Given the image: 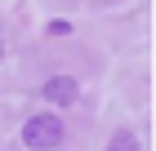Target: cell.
I'll return each mask as SVG.
<instances>
[{
  "mask_svg": "<svg viewBox=\"0 0 156 151\" xmlns=\"http://www.w3.org/2000/svg\"><path fill=\"white\" fill-rule=\"evenodd\" d=\"M62 133H67V129H62V120L54 116V111H40V116H31L23 125V142L31 151H54L62 142Z\"/></svg>",
  "mask_w": 156,
  "mask_h": 151,
  "instance_id": "cell-1",
  "label": "cell"
},
{
  "mask_svg": "<svg viewBox=\"0 0 156 151\" xmlns=\"http://www.w3.org/2000/svg\"><path fill=\"white\" fill-rule=\"evenodd\" d=\"M40 93H45L54 107H67V102H76V98H80V89H76V80H72V76H54V80H49Z\"/></svg>",
  "mask_w": 156,
  "mask_h": 151,
  "instance_id": "cell-2",
  "label": "cell"
},
{
  "mask_svg": "<svg viewBox=\"0 0 156 151\" xmlns=\"http://www.w3.org/2000/svg\"><path fill=\"white\" fill-rule=\"evenodd\" d=\"M107 151H138V138H134L129 129H116L112 142H107Z\"/></svg>",
  "mask_w": 156,
  "mask_h": 151,
  "instance_id": "cell-3",
  "label": "cell"
},
{
  "mask_svg": "<svg viewBox=\"0 0 156 151\" xmlns=\"http://www.w3.org/2000/svg\"><path fill=\"white\" fill-rule=\"evenodd\" d=\"M0 58H5V40H0Z\"/></svg>",
  "mask_w": 156,
  "mask_h": 151,
  "instance_id": "cell-4",
  "label": "cell"
}]
</instances>
